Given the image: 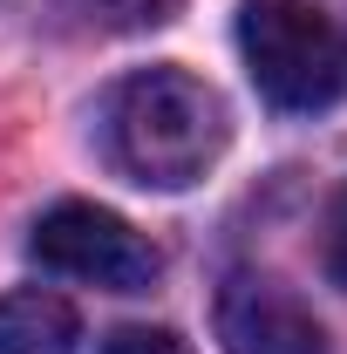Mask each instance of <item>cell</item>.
Instances as JSON below:
<instances>
[{
    "label": "cell",
    "instance_id": "277c9868",
    "mask_svg": "<svg viewBox=\"0 0 347 354\" xmlns=\"http://www.w3.org/2000/svg\"><path fill=\"white\" fill-rule=\"evenodd\" d=\"M218 348L225 354H327V334L293 286L272 272H232L218 286Z\"/></svg>",
    "mask_w": 347,
    "mask_h": 354
},
{
    "label": "cell",
    "instance_id": "7a4b0ae2",
    "mask_svg": "<svg viewBox=\"0 0 347 354\" xmlns=\"http://www.w3.org/2000/svg\"><path fill=\"white\" fill-rule=\"evenodd\" d=\"M238 55L272 109L313 116L347 95V35L313 0H245L238 7Z\"/></svg>",
    "mask_w": 347,
    "mask_h": 354
},
{
    "label": "cell",
    "instance_id": "52a82bcc",
    "mask_svg": "<svg viewBox=\"0 0 347 354\" xmlns=\"http://www.w3.org/2000/svg\"><path fill=\"white\" fill-rule=\"evenodd\" d=\"M109 28H157V21H171L177 0H88Z\"/></svg>",
    "mask_w": 347,
    "mask_h": 354
},
{
    "label": "cell",
    "instance_id": "3957f363",
    "mask_svg": "<svg viewBox=\"0 0 347 354\" xmlns=\"http://www.w3.org/2000/svg\"><path fill=\"white\" fill-rule=\"evenodd\" d=\"M28 252H35L41 272L82 279V286H102V293H150L157 272H164V252L130 218H116L109 205H82V198L41 212L35 232H28Z\"/></svg>",
    "mask_w": 347,
    "mask_h": 354
},
{
    "label": "cell",
    "instance_id": "6da1fadb",
    "mask_svg": "<svg viewBox=\"0 0 347 354\" xmlns=\"http://www.w3.org/2000/svg\"><path fill=\"white\" fill-rule=\"evenodd\" d=\"M232 143L225 95L191 68H143L116 88L109 109V150L116 164L150 191H191Z\"/></svg>",
    "mask_w": 347,
    "mask_h": 354
},
{
    "label": "cell",
    "instance_id": "ba28073f",
    "mask_svg": "<svg viewBox=\"0 0 347 354\" xmlns=\"http://www.w3.org/2000/svg\"><path fill=\"white\" fill-rule=\"evenodd\" d=\"M327 279L347 293V184L334 198V212H327Z\"/></svg>",
    "mask_w": 347,
    "mask_h": 354
},
{
    "label": "cell",
    "instance_id": "8992f818",
    "mask_svg": "<svg viewBox=\"0 0 347 354\" xmlns=\"http://www.w3.org/2000/svg\"><path fill=\"white\" fill-rule=\"evenodd\" d=\"M102 354H191V341L171 327H123V334L102 341Z\"/></svg>",
    "mask_w": 347,
    "mask_h": 354
},
{
    "label": "cell",
    "instance_id": "5b68a950",
    "mask_svg": "<svg viewBox=\"0 0 347 354\" xmlns=\"http://www.w3.org/2000/svg\"><path fill=\"white\" fill-rule=\"evenodd\" d=\"M82 320L48 286H14L0 293V354H75Z\"/></svg>",
    "mask_w": 347,
    "mask_h": 354
}]
</instances>
